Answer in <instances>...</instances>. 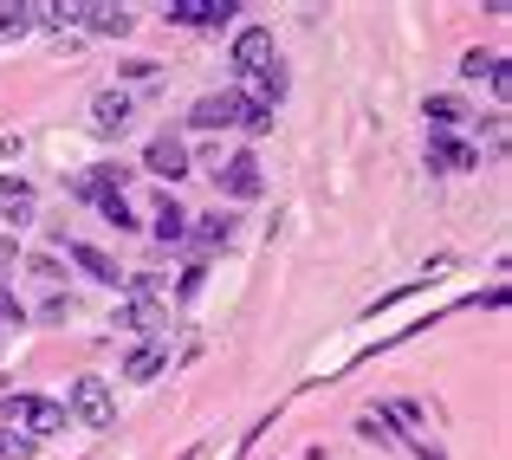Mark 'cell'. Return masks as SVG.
<instances>
[{
	"mask_svg": "<svg viewBox=\"0 0 512 460\" xmlns=\"http://www.w3.org/2000/svg\"><path fill=\"white\" fill-rule=\"evenodd\" d=\"M156 240H188V208L163 188V201H156Z\"/></svg>",
	"mask_w": 512,
	"mask_h": 460,
	"instance_id": "cell-16",
	"label": "cell"
},
{
	"mask_svg": "<svg viewBox=\"0 0 512 460\" xmlns=\"http://www.w3.org/2000/svg\"><path fill=\"white\" fill-rule=\"evenodd\" d=\"M487 85H493V98H506V91H512V72H506V59L493 65V78H487Z\"/></svg>",
	"mask_w": 512,
	"mask_h": 460,
	"instance_id": "cell-28",
	"label": "cell"
},
{
	"mask_svg": "<svg viewBox=\"0 0 512 460\" xmlns=\"http://www.w3.org/2000/svg\"><path fill=\"white\" fill-rule=\"evenodd\" d=\"M124 78H130V85H150V78H156V59H124Z\"/></svg>",
	"mask_w": 512,
	"mask_h": 460,
	"instance_id": "cell-26",
	"label": "cell"
},
{
	"mask_svg": "<svg viewBox=\"0 0 512 460\" xmlns=\"http://www.w3.org/2000/svg\"><path fill=\"white\" fill-rule=\"evenodd\" d=\"M163 13H169V26H214V33H221L240 13V0H169Z\"/></svg>",
	"mask_w": 512,
	"mask_h": 460,
	"instance_id": "cell-7",
	"label": "cell"
},
{
	"mask_svg": "<svg viewBox=\"0 0 512 460\" xmlns=\"http://www.w3.org/2000/svg\"><path fill=\"white\" fill-rule=\"evenodd\" d=\"M33 454V435H13V428H0V460H26Z\"/></svg>",
	"mask_w": 512,
	"mask_h": 460,
	"instance_id": "cell-23",
	"label": "cell"
},
{
	"mask_svg": "<svg viewBox=\"0 0 512 460\" xmlns=\"http://www.w3.org/2000/svg\"><path fill=\"white\" fill-rule=\"evenodd\" d=\"M26 273H33V279H46V286H52V279H59V260H52V253H33V260H26Z\"/></svg>",
	"mask_w": 512,
	"mask_h": 460,
	"instance_id": "cell-25",
	"label": "cell"
},
{
	"mask_svg": "<svg viewBox=\"0 0 512 460\" xmlns=\"http://www.w3.org/2000/svg\"><path fill=\"white\" fill-rule=\"evenodd\" d=\"M0 428L59 435V428H72V415H65V402H52V396H0Z\"/></svg>",
	"mask_w": 512,
	"mask_h": 460,
	"instance_id": "cell-2",
	"label": "cell"
},
{
	"mask_svg": "<svg viewBox=\"0 0 512 460\" xmlns=\"http://www.w3.org/2000/svg\"><path fill=\"white\" fill-rule=\"evenodd\" d=\"M20 324H26L20 299H7V292H0V331H20Z\"/></svg>",
	"mask_w": 512,
	"mask_h": 460,
	"instance_id": "cell-24",
	"label": "cell"
},
{
	"mask_svg": "<svg viewBox=\"0 0 512 460\" xmlns=\"http://www.w3.org/2000/svg\"><path fill=\"white\" fill-rule=\"evenodd\" d=\"M357 435H363V441H376V448H396V428H389V415H383V409H370V415H363V422H357Z\"/></svg>",
	"mask_w": 512,
	"mask_h": 460,
	"instance_id": "cell-19",
	"label": "cell"
},
{
	"mask_svg": "<svg viewBox=\"0 0 512 460\" xmlns=\"http://www.w3.org/2000/svg\"><path fill=\"white\" fill-rule=\"evenodd\" d=\"M273 59H279V52H273V26H240L234 46H227V65H234L240 78H260Z\"/></svg>",
	"mask_w": 512,
	"mask_h": 460,
	"instance_id": "cell-3",
	"label": "cell"
},
{
	"mask_svg": "<svg viewBox=\"0 0 512 460\" xmlns=\"http://www.w3.org/2000/svg\"><path fill=\"white\" fill-rule=\"evenodd\" d=\"M26 26H39V0H7L0 7V33H26Z\"/></svg>",
	"mask_w": 512,
	"mask_h": 460,
	"instance_id": "cell-18",
	"label": "cell"
},
{
	"mask_svg": "<svg viewBox=\"0 0 512 460\" xmlns=\"http://www.w3.org/2000/svg\"><path fill=\"white\" fill-rule=\"evenodd\" d=\"M493 65H500V52H467V59H461V78H493Z\"/></svg>",
	"mask_w": 512,
	"mask_h": 460,
	"instance_id": "cell-22",
	"label": "cell"
},
{
	"mask_svg": "<svg viewBox=\"0 0 512 460\" xmlns=\"http://www.w3.org/2000/svg\"><path fill=\"white\" fill-rule=\"evenodd\" d=\"M240 130H247V137H266V130H273V111L247 98V111H240Z\"/></svg>",
	"mask_w": 512,
	"mask_h": 460,
	"instance_id": "cell-21",
	"label": "cell"
},
{
	"mask_svg": "<svg viewBox=\"0 0 512 460\" xmlns=\"http://www.w3.org/2000/svg\"><path fill=\"white\" fill-rule=\"evenodd\" d=\"M117 324H124V331H163L169 311L156 299H124V305H117Z\"/></svg>",
	"mask_w": 512,
	"mask_h": 460,
	"instance_id": "cell-15",
	"label": "cell"
},
{
	"mask_svg": "<svg viewBox=\"0 0 512 460\" xmlns=\"http://www.w3.org/2000/svg\"><path fill=\"white\" fill-rule=\"evenodd\" d=\"M65 415H72L78 428H91V435H111L117 428V396L104 376H78L72 396H65Z\"/></svg>",
	"mask_w": 512,
	"mask_h": 460,
	"instance_id": "cell-1",
	"label": "cell"
},
{
	"mask_svg": "<svg viewBox=\"0 0 512 460\" xmlns=\"http://www.w3.org/2000/svg\"><path fill=\"white\" fill-rule=\"evenodd\" d=\"M39 318H46V324H59V318H72V299H46V305H39Z\"/></svg>",
	"mask_w": 512,
	"mask_h": 460,
	"instance_id": "cell-27",
	"label": "cell"
},
{
	"mask_svg": "<svg viewBox=\"0 0 512 460\" xmlns=\"http://www.w3.org/2000/svg\"><path fill=\"white\" fill-rule=\"evenodd\" d=\"M143 169L163 175V182H182V175H188V143L169 137V130H163V137H150V150H143Z\"/></svg>",
	"mask_w": 512,
	"mask_h": 460,
	"instance_id": "cell-8",
	"label": "cell"
},
{
	"mask_svg": "<svg viewBox=\"0 0 512 460\" xmlns=\"http://www.w3.org/2000/svg\"><path fill=\"white\" fill-rule=\"evenodd\" d=\"M130 98L124 91H98V98H91V130H98V137H124L130 130Z\"/></svg>",
	"mask_w": 512,
	"mask_h": 460,
	"instance_id": "cell-9",
	"label": "cell"
},
{
	"mask_svg": "<svg viewBox=\"0 0 512 460\" xmlns=\"http://www.w3.org/2000/svg\"><path fill=\"white\" fill-rule=\"evenodd\" d=\"M428 169H480V150L474 143H461V137H428Z\"/></svg>",
	"mask_w": 512,
	"mask_h": 460,
	"instance_id": "cell-11",
	"label": "cell"
},
{
	"mask_svg": "<svg viewBox=\"0 0 512 460\" xmlns=\"http://www.w3.org/2000/svg\"><path fill=\"white\" fill-rule=\"evenodd\" d=\"M65 253H72V266H78V273H91V279H98V286H117V279H124V273H117V260H111V253L85 247V240H72V247H65Z\"/></svg>",
	"mask_w": 512,
	"mask_h": 460,
	"instance_id": "cell-14",
	"label": "cell"
},
{
	"mask_svg": "<svg viewBox=\"0 0 512 460\" xmlns=\"http://www.w3.org/2000/svg\"><path fill=\"white\" fill-rule=\"evenodd\" d=\"M163 363H169V350H163V344H137V350L124 357V376H130V383H150Z\"/></svg>",
	"mask_w": 512,
	"mask_h": 460,
	"instance_id": "cell-17",
	"label": "cell"
},
{
	"mask_svg": "<svg viewBox=\"0 0 512 460\" xmlns=\"http://www.w3.org/2000/svg\"><path fill=\"white\" fill-rule=\"evenodd\" d=\"M240 111H247V91H208L188 111V130H240Z\"/></svg>",
	"mask_w": 512,
	"mask_h": 460,
	"instance_id": "cell-4",
	"label": "cell"
},
{
	"mask_svg": "<svg viewBox=\"0 0 512 460\" xmlns=\"http://www.w3.org/2000/svg\"><path fill=\"white\" fill-rule=\"evenodd\" d=\"M188 240H195L201 253H214V247H227V240H234V214H188Z\"/></svg>",
	"mask_w": 512,
	"mask_h": 460,
	"instance_id": "cell-12",
	"label": "cell"
},
{
	"mask_svg": "<svg viewBox=\"0 0 512 460\" xmlns=\"http://www.w3.org/2000/svg\"><path fill=\"white\" fill-rule=\"evenodd\" d=\"M214 182H221V195H234V201H253L266 188V175H260V156L253 150H234L227 162H214Z\"/></svg>",
	"mask_w": 512,
	"mask_h": 460,
	"instance_id": "cell-5",
	"label": "cell"
},
{
	"mask_svg": "<svg viewBox=\"0 0 512 460\" xmlns=\"http://www.w3.org/2000/svg\"><path fill=\"white\" fill-rule=\"evenodd\" d=\"M98 214L117 227V234H130V227H137V214H130V201H124V195H98Z\"/></svg>",
	"mask_w": 512,
	"mask_h": 460,
	"instance_id": "cell-20",
	"label": "cell"
},
{
	"mask_svg": "<svg viewBox=\"0 0 512 460\" xmlns=\"http://www.w3.org/2000/svg\"><path fill=\"white\" fill-rule=\"evenodd\" d=\"M0 221L7 227H33V188L13 182V175H0Z\"/></svg>",
	"mask_w": 512,
	"mask_h": 460,
	"instance_id": "cell-13",
	"label": "cell"
},
{
	"mask_svg": "<svg viewBox=\"0 0 512 460\" xmlns=\"http://www.w3.org/2000/svg\"><path fill=\"white\" fill-rule=\"evenodd\" d=\"M422 117H428V137H454V130L467 124V104L454 98V91H435V98L422 104Z\"/></svg>",
	"mask_w": 512,
	"mask_h": 460,
	"instance_id": "cell-10",
	"label": "cell"
},
{
	"mask_svg": "<svg viewBox=\"0 0 512 460\" xmlns=\"http://www.w3.org/2000/svg\"><path fill=\"white\" fill-rule=\"evenodd\" d=\"M78 26L98 39H124L130 26H137V13L124 7V0H78Z\"/></svg>",
	"mask_w": 512,
	"mask_h": 460,
	"instance_id": "cell-6",
	"label": "cell"
}]
</instances>
